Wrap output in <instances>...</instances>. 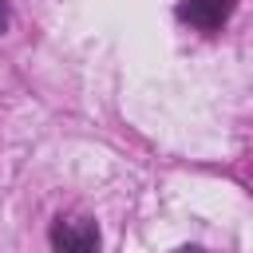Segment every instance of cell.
I'll use <instances>...</instances> for the list:
<instances>
[{
    "mask_svg": "<svg viewBox=\"0 0 253 253\" xmlns=\"http://www.w3.org/2000/svg\"><path fill=\"white\" fill-rule=\"evenodd\" d=\"M51 253H99L103 237L91 217H55L51 225Z\"/></svg>",
    "mask_w": 253,
    "mask_h": 253,
    "instance_id": "obj_1",
    "label": "cell"
},
{
    "mask_svg": "<svg viewBox=\"0 0 253 253\" xmlns=\"http://www.w3.org/2000/svg\"><path fill=\"white\" fill-rule=\"evenodd\" d=\"M237 0H182L178 4V20L198 28V32H217L229 16H233Z\"/></svg>",
    "mask_w": 253,
    "mask_h": 253,
    "instance_id": "obj_2",
    "label": "cell"
},
{
    "mask_svg": "<svg viewBox=\"0 0 253 253\" xmlns=\"http://www.w3.org/2000/svg\"><path fill=\"white\" fill-rule=\"evenodd\" d=\"M8 20H12V8H8V0H0V32L8 28Z\"/></svg>",
    "mask_w": 253,
    "mask_h": 253,
    "instance_id": "obj_3",
    "label": "cell"
},
{
    "mask_svg": "<svg viewBox=\"0 0 253 253\" xmlns=\"http://www.w3.org/2000/svg\"><path fill=\"white\" fill-rule=\"evenodd\" d=\"M178 253H206V249H178Z\"/></svg>",
    "mask_w": 253,
    "mask_h": 253,
    "instance_id": "obj_4",
    "label": "cell"
}]
</instances>
